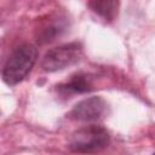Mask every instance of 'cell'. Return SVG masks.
Here are the masks:
<instances>
[{
	"instance_id": "1",
	"label": "cell",
	"mask_w": 155,
	"mask_h": 155,
	"mask_svg": "<svg viewBox=\"0 0 155 155\" xmlns=\"http://www.w3.org/2000/svg\"><path fill=\"white\" fill-rule=\"evenodd\" d=\"M38 58V48L28 42L18 45L6 59L2 69V80L10 85L15 86L19 84L30 73Z\"/></svg>"
},
{
	"instance_id": "2",
	"label": "cell",
	"mask_w": 155,
	"mask_h": 155,
	"mask_svg": "<svg viewBox=\"0 0 155 155\" xmlns=\"http://www.w3.org/2000/svg\"><path fill=\"white\" fill-rule=\"evenodd\" d=\"M109 142L110 136L104 127L91 125L73 132L68 139V148L79 154H93L107 148Z\"/></svg>"
},
{
	"instance_id": "3",
	"label": "cell",
	"mask_w": 155,
	"mask_h": 155,
	"mask_svg": "<svg viewBox=\"0 0 155 155\" xmlns=\"http://www.w3.org/2000/svg\"><path fill=\"white\" fill-rule=\"evenodd\" d=\"M82 53V46L79 42H69L48 50L41 62V68L45 71L53 73L62 70L76 63Z\"/></svg>"
},
{
	"instance_id": "4",
	"label": "cell",
	"mask_w": 155,
	"mask_h": 155,
	"mask_svg": "<svg viewBox=\"0 0 155 155\" xmlns=\"http://www.w3.org/2000/svg\"><path fill=\"white\" fill-rule=\"evenodd\" d=\"M108 110V104L102 97H88L76 103L69 113V117L78 121H96L102 119Z\"/></svg>"
},
{
	"instance_id": "5",
	"label": "cell",
	"mask_w": 155,
	"mask_h": 155,
	"mask_svg": "<svg viewBox=\"0 0 155 155\" xmlns=\"http://www.w3.org/2000/svg\"><path fill=\"white\" fill-rule=\"evenodd\" d=\"M57 90L62 94H79L86 93L93 90V76L87 73H76L70 79L57 86Z\"/></svg>"
},
{
	"instance_id": "6",
	"label": "cell",
	"mask_w": 155,
	"mask_h": 155,
	"mask_svg": "<svg viewBox=\"0 0 155 155\" xmlns=\"http://www.w3.org/2000/svg\"><path fill=\"white\" fill-rule=\"evenodd\" d=\"M67 29V19L64 17H54L46 21L36 31V40L40 44H47L61 36Z\"/></svg>"
},
{
	"instance_id": "7",
	"label": "cell",
	"mask_w": 155,
	"mask_h": 155,
	"mask_svg": "<svg viewBox=\"0 0 155 155\" xmlns=\"http://www.w3.org/2000/svg\"><path fill=\"white\" fill-rule=\"evenodd\" d=\"M88 6L91 10L97 13L98 16L103 17L104 19H114V17L117 13L119 2L117 1H110V0H102V1H91L88 2Z\"/></svg>"
}]
</instances>
